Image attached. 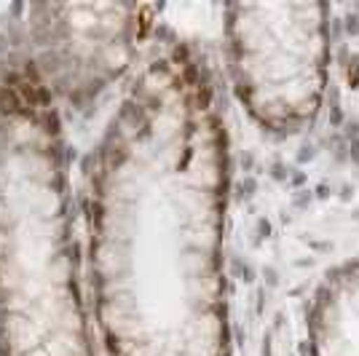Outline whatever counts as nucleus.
<instances>
[{
  "label": "nucleus",
  "mask_w": 359,
  "mask_h": 356,
  "mask_svg": "<svg viewBox=\"0 0 359 356\" xmlns=\"http://www.w3.org/2000/svg\"><path fill=\"white\" fill-rule=\"evenodd\" d=\"M228 132L207 60L150 48L91 174L89 263L107 356H231Z\"/></svg>",
  "instance_id": "1"
},
{
  "label": "nucleus",
  "mask_w": 359,
  "mask_h": 356,
  "mask_svg": "<svg viewBox=\"0 0 359 356\" xmlns=\"http://www.w3.org/2000/svg\"><path fill=\"white\" fill-rule=\"evenodd\" d=\"M0 356H94L60 107L0 54Z\"/></svg>",
  "instance_id": "2"
},
{
  "label": "nucleus",
  "mask_w": 359,
  "mask_h": 356,
  "mask_svg": "<svg viewBox=\"0 0 359 356\" xmlns=\"http://www.w3.org/2000/svg\"><path fill=\"white\" fill-rule=\"evenodd\" d=\"M231 83L263 129L298 134L316 121L330 73L327 8L257 3L225 11Z\"/></svg>",
  "instance_id": "3"
},
{
  "label": "nucleus",
  "mask_w": 359,
  "mask_h": 356,
  "mask_svg": "<svg viewBox=\"0 0 359 356\" xmlns=\"http://www.w3.org/2000/svg\"><path fill=\"white\" fill-rule=\"evenodd\" d=\"M153 27V6L41 3L22 11L8 46L57 107H78L135 67Z\"/></svg>",
  "instance_id": "4"
},
{
  "label": "nucleus",
  "mask_w": 359,
  "mask_h": 356,
  "mask_svg": "<svg viewBox=\"0 0 359 356\" xmlns=\"http://www.w3.org/2000/svg\"><path fill=\"white\" fill-rule=\"evenodd\" d=\"M309 354L359 356V252L316 287L309 308Z\"/></svg>",
  "instance_id": "5"
}]
</instances>
